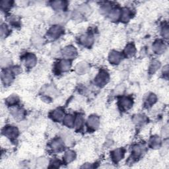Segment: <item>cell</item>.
Segmentation results:
<instances>
[{
	"label": "cell",
	"instance_id": "cell-1",
	"mask_svg": "<svg viewBox=\"0 0 169 169\" xmlns=\"http://www.w3.org/2000/svg\"><path fill=\"white\" fill-rule=\"evenodd\" d=\"M109 81V75L105 71H101L95 79V83L98 86H105Z\"/></svg>",
	"mask_w": 169,
	"mask_h": 169
},
{
	"label": "cell",
	"instance_id": "cell-2",
	"mask_svg": "<svg viewBox=\"0 0 169 169\" xmlns=\"http://www.w3.org/2000/svg\"><path fill=\"white\" fill-rule=\"evenodd\" d=\"M63 29L60 26H53L50 28L48 33V37L51 40H54V39H56L61 35Z\"/></svg>",
	"mask_w": 169,
	"mask_h": 169
},
{
	"label": "cell",
	"instance_id": "cell-3",
	"mask_svg": "<svg viewBox=\"0 0 169 169\" xmlns=\"http://www.w3.org/2000/svg\"><path fill=\"white\" fill-rule=\"evenodd\" d=\"M62 53L63 57L66 58L72 59L75 57L77 52L75 47H73L72 46H68L64 48L62 52Z\"/></svg>",
	"mask_w": 169,
	"mask_h": 169
},
{
	"label": "cell",
	"instance_id": "cell-4",
	"mask_svg": "<svg viewBox=\"0 0 169 169\" xmlns=\"http://www.w3.org/2000/svg\"><path fill=\"white\" fill-rule=\"evenodd\" d=\"M4 136L10 139H15L18 136V129L14 126H7L5 128L3 131Z\"/></svg>",
	"mask_w": 169,
	"mask_h": 169
},
{
	"label": "cell",
	"instance_id": "cell-5",
	"mask_svg": "<svg viewBox=\"0 0 169 169\" xmlns=\"http://www.w3.org/2000/svg\"><path fill=\"white\" fill-rule=\"evenodd\" d=\"M166 45L161 40L156 41L153 45V50L156 54H161L164 52L166 50Z\"/></svg>",
	"mask_w": 169,
	"mask_h": 169
},
{
	"label": "cell",
	"instance_id": "cell-6",
	"mask_svg": "<svg viewBox=\"0 0 169 169\" xmlns=\"http://www.w3.org/2000/svg\"><path fill=\"white\" fill-rule=\"evenodd\" d=\"M100 124V120L97 116H90L87 120V125L91 129H96L98 128Z\"/></svg>",
	"mask_w": 169,
	"mask_h": 169
},
{
	"label": "cell",
	"instance_id": "cell-7",
	"mask_svg": "<svg viewBox=\"0 0 169 169\" xmlns=\"http://www.w3.org/2000/svg\"><path fill=\"white\" fill-rule=\"evenodd\" d=\"M133 105L132 99L129 97H123L120 101V106L124 110H128L131 108Z\"/></svg>",
	"mask_w": 169,
	"mask_h": 169
},
{
	"label": "cell",
	"instance_id": "cell-8",
	"mask_svg": "<svg viewBox=\"0 0 169 169\" xmlns=\"http://www.w3.org/2000/svg\"><path fill=\"white\" fill-rule=\"evenodd\" d=\"M122 59V56L118 52L112 51L109 54V61L113 64H118Z\"/></svg>",
	"mask_w": 169,
	"mask_h": 169
},
{
	"label": "cell",
	"instance_id": "cell-9",
	"mask_svg": "<svg viewBox=\"0 0 169 169\" xmlns=\"http://www.w3.org/2000/svg\"><path fill=\"white\" fill-rule=\"evenodd\" d=\"M11 113L13 118L17 120H21L24 118L25 111L19 108H13L11 111Z\"/></svg>",
	"mask_w": 169,
	"mask_h": 169
},
{
	"label": "cell",
	"instance_id": "cell-10",
	"mask_svg": "<svg viewBox=\"0 0 169 169\" xmlns=\"http://www.w3.org/2000/svg\"><path fill=\"white\" fill-rule=\"evenodd\" d=\"M80 42L82 44L85 46H90L93 44L94 38L92 35L90 34H85L80 37Z\"/></svg>",
	"mask_w": 169,
	"mask_h": 169
},
{
	"label": "cell",
	"instance_id": "cell-11",
	"mask_svg": "<svg viewBox=\"0 0 169 169\" xmlns=\"http://www.w3.org/2000/svg\"><path fill=\"white\" fill-rule=\"evenodd\" d=\"M52 118L54 120L56 121V122H60L64 118V112L63 110L60 109V108H58L52 112V113L51 114Z\"/></svg>",
	"mask_w": 169,
	"mask_h": 169
},
{
	"label": "cell",
	"instance_id": "cell-12",
	"mask_svg": "<svg viewBox=\"0 0 169 169\" xmlns=\"http://www.w3.org/2000/svg\"><path fill=\"white\" fill-rule=\"evenodd\" d=\"M63 141L60 139H56L51 143L50 147L54 151L58 152V151H61L63 147Z\"/></svg>",
	"mask_w": 169,
	"mask_h": 169
},
{
	"label": "cell",
	"instance_id": "cell-13",
	"mask_svg": "<svg viewBox=\"0 0 169 169\" xmlns=\"http://www.w3.org/2000/svg\"><path fill=\"white\" fill-rule=\"evenodd\" d=\"M2 79L4 84L6 85H9L12 83L13 81V75L12 73L10 71H5L2 73Z\"/></svg>",
	"mask_w": 169,
	"mask_h": 169
},
{
	"label": "cell",
	"instance_id": "cell-14",
	"mask_svg": "<svg viewBox=\"0 0 169 169\" xmlns=\"http://www.w3.org/2000/svg\"><path fill=\"white\" fill-rule=\"evenodd\" d=\"M89 69V65L85 62H81L78 63L75 67V71L79 75H83L86 73Z\"/></svg>",
	"mask_w": 169,
	"mask_h": 169
},
{
	"label": "cell",
	"instance_id": "cell-15",
	"mask_svg": "<svg viewBox=\"0 0 169 169\" xmlns=\"http://www.w3.org/2000/svg\"><path fill=\"white\" fill-rule=\"evenodd\" d=\"M36 63V56L33 54H30L27 56L25 59V66L27 67L31 68L35 66Z\"/></svg>",
	"mask_w": 169,
	"mask_h": 169
},
{
	"label": "cell",
	"instance_id": "cell-16",
	"mask_svg": "<svg viewBox=\"0 0 169 169\" xmlns=\"http://www.w3.org/2000/svg\"><path fill=\"white\" fill-rule=\"evenodd\" d=\"M124 151L122 149H117L114 150L112 153V159L114 160L115 162H118L120 160H122L124 157Z\"/></svg>",
	"mask_w": 169,
	"mask_h": 169
},
{
	"label": "cell",
	"instance_id": "cell-17",
	"mask_svg": "<svg viewBox=\"0 0 169 169\" xmlns=\"http://www.w3.org/2000/svg\"><path fill=\"white\" fill-rule=\"evenodd\" d=\"M71 62L67 60H63L61 62L59 63L58 65V69L60 71L62 72H66L69 70V69L71 68Z\"/></svg>",
	"mask_w": 169,
	"mask_h": 169
},
{
	"label": "cell",
	"instance_id": "cell-18",
	"mask_svg": "<svg viewBox=\"0 0 169 169\" xmlns=\"http://www.w3.org/2000/svg\"><path fill=\"white\" fill-rule=\"evenodd\" d=\"M32 43L36 48H40L44 44V40L38 34H34L32 37Z\"/></svg>",
	"mask_w": 169,
	"mask_h": 169
},
{
	"label": "cell",
	"instance_id": "cell-19",
	"mask_svg": "<svg viewBox=\"0 0 169 169\" xmlns=\"http://www.w3.org/2000/svg\"><path fill=\"white\" fill-rule=\"evenodd\" d=\"M66 20V15L65 14L59 13L54 15L51 19V22L54 24H60L65 22Z\"/></svg>",
	"mask_w": 169,
	"mask_h": 169
},
{
	"label": "cell",
	"instance_id": "cell-20",
	"mask_svg": "<svg viewBox=\"0 0 169 169\" xmlns=\"http://www.w3.org/2000/svg\"><path fill=\"white\" fill-rule=\"evenodd\" d=\"M121 20L122 21V22H128L131 19L132 17V13L131 11L128 8H124V10L121 11Z\"/></svg>",
	"mask_w": 169,
	"mask_h": 169
},
{
	"label": "cell",
	"instance_id": "cell-21",
	"mask_svg": "<svg viewBox=\"0 0 169 169\" xmlns=\"http://www.w3.org/2000/svg\"><path fill=\"white\" fill-rule=\"evenodd\" d=\"M124 53L128 58H131L136 54V47L133 44H129L125 48Z\"/></svg>",
	"mask_w": 169,
	"mask_h": 169
},
{
	"label": "cell",
	"instance_id": "cell-22",
	"mask_svg": "<svg viewBox=\"0 0 169 169\" xmlns=\"http://www.w3.org/2000/svg\"><path fill=\"white\" fill-rule=\"evenodd\" d=\"M147 118L146 116L144 114H137L133 116V118L132 119L133 122L134 124H136V125H141L143 124H144L146 122Z\"/></svg>",
	"mask_w": 169,
	"mask_h": 169
},
{
	"label": "cell",
	"instance_id": "cell-23",
	"mask_svg": "<svg viewBox=\"0 0 169 169\" xmlns=\"http://www.w3.org/2000/svg\"><path fill=\"white\" fill-rule=\"evenodd\" d=\"M150 145L153 149H158L161 145V138L158 136H153L150 140Z\"/></svg>",
	"mask_w": 169,
	"mask_h": 169
},
{
	"label": "cell",
	"instance_id": "cell-24",
	"mask_svg": "<svg viewBox=\"0 0 169 169\" xmlns=\"http://www.w3.org/2000/svg\"><path fill=\"white\" fill-rule=\"evenodd\" d=\"M75 153L74 151L71 150L67 151L65 153V155L63 156L64 161L67 163L73 161V160L75 159Z\"/></svg>",
	"mask_w": 169,
	"mask_h": 169
},
{
	"label": "cell",
	"instance_id": "cell-25",
	"mask_svg": "<svg viewBox=\"0 0 169 169\" xmlns=\"http://www.w3.org/2000/svg\"><path fill=\"white\" fill-rule=\"evenodd\" d=\"M121 15V11L119 9H114L110 11L109 13V19L112 21H117Z\"/></svg>",
	"mask_w": 169,
	"mask_h": 169
},
{
	"label": "cell",
	"instance_id": "cell-26",
	"mask_svg": "<svg viewBox=\"0 0 169 169\" xmlns=\"http://www.w3.org/2000/svg\"><path fill=\"white\" fill-rule=\"evenodd\" d=\"M156 101H157V97H156V95L155 94L151 93L147 96L145 102V105L147 107H149L154 105Z\"/></svg>",
	"mask_w": 169,
	"mask_h": 169
},
{
	"label": "cell",
	"instance_id": "cell-27",
	"mask_svg": "<svg viewBox=\"0 0 169 169\" xmlns=\"http://www.w3.org/2000/svg\"><path fill=\"white\" fill-rule=\"evenodd\" d=\"M52 7L56 11H61L66 7V3L63 1H54L52 3Z\"/></svg>",
	"mask_w": 169,
	"mask_h": 169
},
{
	"label": "cell",
	"instance_id": "cell-28",
	"mask_svg": "<svg viewBox=\"0 0 169 169\" xmlns=\"http://www.w3.org/2000/svg\"><path fill=\"white\" fill-rule=\"evenodd\" d=\"M63 120L64 124L66 125H67V127L71 128V127L73 126V125H74L75 118H73V116L72 115L68 114V115L64 117V118H63Z\"/></svg>",
	"mask_w": 169,
	"mask_h": 169
},
{
	"label": "cell",
	"instance_id": "cell-29",
	"mask_svg": "<svg viewBox=\"0 0 169 169\" xmlns=\"http://www.w3.org/2000/svg\"><path fill=\"white\" fill-rule=\"evenodd\" d=\"M161 67V63L157 60H154V61L151 63L149 67V72L151 73H155Z\"/></svg>",
	"mask_w": 169,
	"mask_h": 169
},
{
	"label": "cell",
	"instance_id": "cell-30",
	"mask_svg": "<svg viewBox=\"0 0 169 169\" xmlns=\"http://www.w3.org/2000/svg\"><path fill=\"white\" fill-rule=\"evenodd\" d=\"M143 151H144V147L141 145H135L132 149V153L134 157H140V156L142 154Z\"/></svg>",
	"mask_w": 169,
	"mask_h": 169
},
{
	"label": "cell",
	"instance_id": "cell-31",
	"mask_svg": "<svg viewBox=\"0 0 169 169\" xmlns=\"http://www.w3.org/2000/svg\"><path fill=\"white\" fill-rule=\"evenodd\" d=\"M83 124V117L81 115H77L74 120V126L75 129H79Z\"/></svg>",
	"mask_w": 169,
	"mask_h": 169
},
{
	"label": "cell",
	"instance_id": "cell-32",
	"mask_svg": "<svg viewBox=\"0 0 169 169\" xmlns=\"http://www.w3.org/2000/svg\"><path fill=\"white\" fill-rule=\"evenodd\" d=\"M45 94H47L48 96L50 97H55L57 94V90L52 86H49L45 89L44 90Z\"/></svg>",
	"mask_w": 169,
	"mask_h": 169
},
{
	"label": "cell",
	"instance_id": "cell-33",
	"mask_svg": "<svg viewBox=\"0 0 169 169\" xmlns=\"http://www.w3.org/2000/svg\"><path fill=\"white\" fill-rule=\"evenodd\" d=\"M19 102V98L16 95H11L7 99V103L9 105H15V104Z\"/></svg>",
	"mask_w": 169,
	"mask_h": 169
},
{
	"label": "cell",
	"instance_id": "cell-34",
	"mask_svg": "<svg viewBox=\"0 0 169 169\" xmlns=\"http://www.w3.org/2000/svg\"><path fill=\"white\" fill-rule=\"evenodd\" d=\"M79 13L81 14H87L90 11V8L87 5H82L77 10Z\"/></svg>",
	"mask_w": 169,
	"mask_h": 169
},
{
	"label": "cell",
	"instance_id": "cell-35",
	"mask_svg": "<svg viewBox=\"0 0 169 169\" xmlns=\"http://www.w3.org/2000/svg\"><path fill=\"white\" fill-rule=\"evenodd\" d=\"M62 139H63V141L66 144L71 145L72 144L73 139H72V137L69 135V134L63 133V135L62 136Z\"/></svg>",
	"mask_w": 169,
	"mask_h": 169
},
{
	"label": "cell",
	"instance_id": "cell-36",
	"mask_svg": "<svg viewBox=\"0 0 169 169\" xmlns=\"http://www.w3.org/2000/svg\"><path fill=\"white\" fill-rule=\"evenodd\" d=\"M0 5H1V7L2 10H7L11 7L12 2H11V1H2L1 3H0Z\"/></svg>",
	"mask_w": 169,
	"mask_h": 169
},
{
	"label": "cell",
	"instance_id": "cell-37",
	"mask_svg": "<svg viewBox=\"0 0 169 169\" xmlns=\"http://www.w3.org/2000/svg\"><path fill=\"white\" fill-rule=\"evenodd\" d=\"M37 164L39 167H44L48 164V161L44 157H41L37 160Z\"/></svg>",
	"mask_w": 169,
	"mask_h": 169
},
{
	"label": "cell",
	"instance_id": "cell-38",
	"mask_svg": "<svg viewBox=\"0 0 169 169\" xmlns=\"http://www.w3.org/2000/svg\"><path fill=\"white\" fill-rule=\"evenodd\" d=\"M9 30L7 28V26L6 24H3L1 26V36L2 38L5 37L8 34Z\"/></svg>",
	"mask_w": 169,
	"mask_h": 169
},
{
	"label": "cell",
	"instance_id": "cell-39",
	"mask_svg": "<svg viewBox=\"0 0 169 169\" xmlns=\"http://www.w3.org/2000/svg\"><path fill=\"white\" fill-rule=\"evenodd\" d=\"M162 35L163 36L166 38V39H168V36H169V31H168V26L166 25V26H164V27H163L162 29Z\"/></svg>",
	"mask_w": 169,
	"mask_h": 169
},
{
	"label": "cell",
	"instance_id": "cell-40",
	"mask_svg": "<svg viewBox=\"0 0 169 169\" xmlns=\"http://www.w3.org/2000/svg\"><path fill=\"white\" fill-rule=\"evenodd\" d=\"M11 60L7 58H2L1 60V65L2 67H6L10 64Z\"/></svg>",
	"mask_w": 169,
	"mask_h": 169
},
{
	"label": "cell",
	"instance_id": "cell-41",
	"mask_svg": "<svg viewBox=\"0 0 169 169\" xmlns=\"http://www.w3.org/2000/svg\"><path fill=\"white\" fill-rule=\"evenodd\" d=\"M168 132H169V129H168V125H166L165 126H164L163 129V131H162V136L164 137H167L168 136Z\"/></svg>",
	"mask_w": 169,
	"mask_h": 169
},
{
	"label": "cell",
	"instance_id": "cell-42",
	"mask_svg": "<svg viewBox=\"0 0 169 169\" xmlns=\"http://www.w3.org/2000/svg\"><path fill=\"white\" fill-rule=\"evenodd\" d=\"M110 11V7L109 5H104L101 7V11L104 13H107Z\"/></svg>",
	"mask_w": 169,
	"mask_h": 169
},
{
	"label": "cell",
	"instance_id": "cell-43",
	"mask_svg": "<svg viewBox=\"0 0 169 169\" xmlns=\"http://www.w3.org/2000/svg\"><path fill=\"white\" fill-rule=\"evenodd\" d=\"M60 166V162L57 160H54L51 163V167H54V168H58Z\"/></svg>",
	"mask_w": 169,
	"mask_h": 169
},
{
	"label": "cell",
	"instance_id": "cell-44",
	"mask_svg": "<svg viewBox=\"0 0 169 169\" xmlns=\"http://www.w3.org/2000/svg\"><path fill=\"white\" fill-rule=\"evenodd\" d=\"M163 69H163V73H164V74L168 75V66H166Z\"/></svg>",
	"mask_w": 169,
	"mask_h": 169
},
{
	"label": "cell",
	"instance_id": "cell-45",
	"mask_svg": "<svg viewBox=\"0 0 169 169\" xmlns=\"http://www.w3.org/2000/svg\"><path fill=\"white\" fill-rule=\"evenodd\" d=\"M91 167H91V165H90V164H84V165L83 167H82V168H91Z\"/></svg>",
	"mask_w": 169,
	"mask_h": 169
}]
</instances>
